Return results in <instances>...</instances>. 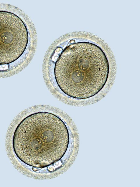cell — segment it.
Returning a JSON list of instances; mask_svg holds the SVG:
<instances>
[{
  "label": "cell",
  "instance_id": "6da1fadb",
  "mask_svg": "<svg viewBox=\"0 0 140 187\" xmlns=\"http://www.w3.org/2000/svg\"><path fill=\"white\" fill-rule=\"evenodd\" d=\"M67 127L53 113L31 114L18 125L13 139L14 152L23 162L35 168L48 166L65 155L69 143Z\"/></svg>",
  "mask_w": 140,
  "mask_h": 187
},
{
  "label": "cell",
  "instance_id": "7a4b0ae2",
  "mask_svg": "<svg viewBox=\"0 0 140 187\" xmlns=\"http://www.w3.org/2000/svg\"><path fill=\"white\" fill-rule=\"evenodd\" d=\"M109 65L96 45L78 42L67 46L56 61L54 74L61 90L70 97L86 99L98 93L108 78Z\"/></svg>",
  "mask_w": 140,
  "mask_h": 187
}]
</instances>
